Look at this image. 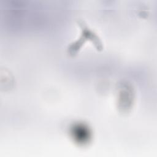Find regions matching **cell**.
I'll return each mask as SVG.
<instances>
[{
  "instance_id": "cell-1",
  "label": "cell",
  "mask_w": 157,
  "mask_h": 157,
  "mask_svg": "<svg viewBox=\"0 0 157 157\" xmlns=\"http://www.w3.org/2000/svg\"><path fill=\"white\" fill-rule=\"evenodd\" d=\"M78 25L81 28V36L77 41L71 45L69 47V50L70 55H75L78 50L81 48L82 45L84 44L87 40L91 41L92 43L94 44L97 50H101L102 49V44L98 36L88 27L84 21L81 20H78Z\"/></svg>"
}]
</instances>
